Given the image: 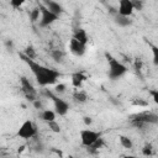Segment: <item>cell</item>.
<instances>
[{
	"label": "cell",
	"mask_w": 158,
	"mask_h": 158,
	"mask_svg": "<svg viewBox=\"0 0 158 158\" xmlns=\"http://www.w3.org/2000/svg\"><path fill=\"white\" fill-rule=\"evenodd\" d=\"M22 54H23L25 57L30 58V59H35V58H36V51H35V48H33L32 46H27V47L25 48V51H23Z\"/></svg>",
	"instance_id": "d6986e66"
},
{
	"label": "cell",
	"mask_w": 158,
	"mask_h": 158,
	"mask_svg": "<svg viewBox=\"0 0 158 158\" xmlns=\"http://www.w3.org/2000/svg\"><path fill=\"white\" fill-rule=\"evenodd\" d=\"M7 158H10V157H7Z\"/></svg>",
	"instance_id": "836d02e7"
},
{
	"label": "cell",
	"mask_w": 158,
	"mask_h": 158,
	"mask_svg": "<svg viewBox=\"0 0 158 158\" xmlns=\"http://www.w3.org/2000/svg\"><path fill=\"white\" fill-rule=\"evenodd\" d=\"M67 158H79V157H75V156H68Z\"/></svg>",
	"instance_id": "d6a6232c"
},
{
	"label": "cell",
	"mask_w": 158,
	"mask_h": 158,
	"mask_svg": "<svg viewBox=\"0 0 158 158\" xmlns=\"http://www.w3.org/2000/svg\"><path fill=\"white\" fill-rule=\"evenodd\" d=\"M79 136H80V142L84 147H93L96 141L100 138V133L94 131V130H90V128H85V130H81L79 132Z\"/></svg>",
	"instance_id": "277c9868"
},
{
	"label": "cell",
	"mask_w": 158,
	"mask_h": 158,
	"mask_svg": "<svg viewBox=\"0 0 158 158\" xmlns=\"http://www.w3.org/2000/svg\"><path fill=\"white\" fill-rule=\"evenodd\" d=\"M118 142H120V144H121L123 148H126V149H131V148L133 147V142H132V139H131L128 136L120 135V136H118Z\"/></svg>",
	"instance_id": "2e32d148"
},
{
	"label": "cell",
	"mask_w": 158,
	"mask_h": 158,
	"mask_svg": "<svg viewBox=\"0 0 158 158\" xmlns=\"http://www.w3.org/2000/svg\"><path fill=\"white\" fill-rule=\"evenodd\" d=\"M22 4H23V1H22V0H11V1H10V5H11L12 7H15V9L20 7Z\"/></svg>",
	"instance_id": "4316f807"
},
{
	"label": "cell",
	"mask_w": 158,
	"mask_h": 158,
	"mask_svg": "<svg viewBox=\"0 0 158 158\" xmlns=\"http://www.w3.org/2000/svg\"><path fill=\"white\" fill-rule=\"evenodd\" d=\"M121 158H138L137 156H132V154H127V156H122Z\"/></svg>",
	"instance_id": "4dcf8cb0"
},
{
	"label": "cell",
	"mask_w": 158,
	"mask_h": 158,
	"mask_svg": "<svg viewBox=\"0 0 158 158\" xmlns=\"http://www.w3.org/2000/svg\"><path fill=\"white\" fill-rule=\"evenodd\" d=\"M38 7L41 9V19H40V26H41V27H48V26H51L56 20H58L59 16H57L56 14H53L52 11H49V10L43 5V2L40 4Z\"/></svg>",
	"instance_id": "5b68a950"
},
{
	"label": "cell",
	"mask_w": 158,
	"mask_h": 158,
	"mask_svg": "<svg viewBox=\"0 0 158 158\" xmlns=\"http://www.w3.org/2000/svg\"><path fill=\"white\" fill-rule=\"evenodd\" d=\"M20 84H21V89H22L25 96H26L28 100H31V101L37 100V99H36V89H35V86L31 84V81H30L28 78H26V77H23V75L20 77Z\"/></svg>",
	"instance_id": "8992f818"
},
{
	"label": "cell",
	"mask_w": 158,
	"mask_h": 158,
	"mask_svg": "<svg viewBox=\"0 0 158 158\" xmlns=\"http://www.w3.org/2000/svg\"><path fill=\"white\" fill-rule=\"evenodd\" d=\"M133 11H135V9H133L132 0H120L118 7H117V14L118 15L130 17L133 14Z\"/></svg>",
	"instance_id": "9c48e42d"
},
{
	"label": "cell",
	"mask_w": 158,
	"mask_h": 158,
	"mask_svg": "<svg viewBox=\"0 0 158 158\" xmlns=\"http://www.w3.org/2000/svg\"><path fill=\"white\" fill-rule=\"evenodd\" d=\"M149 94H151V96H152L153 102L158 105V90H151Z\"/></svg>",
	"instance_id": "484cf974"
},
{
	"label": "cell",
	"mask_w": 158,
	"mask_h": 158,
	"mask_svg": "<svg viewBox=\"0 0 158 158\" xmlns=\"http://www.w3.org/2000/svg\"><path fill=\"white\" fill-rule=\"evenodd\" d=\"M135 121L137 123H152V125H158V115L154 112H142L136 116Z\"/></svg>",
	"instance_id": "30bf717a"
},
{
	"label": "cell",
	"mask_w": 158,
	"mask_h": 158,
	"mask_svg": "<svg viewBox=\"0 0 158 158\" xmlns=\"http://www.w3.org/2000/svg\"><path fill=\"white\" fill-rule=\"evenodd\" d=\"M114 22L120 26V27H127L132 23V20H130V17H126V16H121L118 14H115L114 15Z\"/></svg>",
	"instance_id": "5bb4252c"
},
{
	"label": "cell",
	"mask_w": 158,
	"mask_h": 158,
	"mask_svg": "<svg viewBox=\"0 0 158 158\" xmlns=\"http://www.w3.org/2000/svg\"><path fill=\"white\" fill-rule=\"evenodd\" d=\"M132 4H133L135 10H142V7H143V2L139 0H132Z\"/></svg>",
	"instance_id": "d4e9b609"
},
{
	"label": "cell",
	"mask_w": 158,
	"mask_h": 158,
	"mask_svg": "<svg viewBox=\"0 0 158 158\" xmlns=\"http://www.w3.org/2000/svg\"><path fill=\"white\" fill-rule=\"evenodd\" d=\"M65 90H67V85H65V84H63V83L56 84L54 91H56L57 94H63V93H65Z\"/></svg>",
	"instance_id": "cb8c5ba5"
},
{
	"label": "cell",
	"mask_w": 158,
	"mask_h": 158,
	"mask_svg": "<svg viewBox=\"0 0 158 158\" xmlns=\"http://www.w3.org/2000/svg\"><path fill=\"white\" fill-rule=\"evenodd\" d=\"M86 78H88V77H86L84 73H81V72L74 73V74L72 75V85H73L77 90H79V89L81 88L83 83L86 80Z\"/></svg>",
	"instance_id": "8fae6325"
},
{
	"label": "cell",
	"mask_w": 158,
	"mask_h": 158,
	"mask_svg": "<svg viewBox=\"0 0 158 158\" xmlns=\"http://www.w3.org/2000/svg\"><path fill=\"white\" fill-rule=\"evenodd\" d=\"M25 147H26V146H21V147H19V149H17V153H21V152H23Z\"/></svg>",
	"instance_id": "1f68e13d"
},
{
	"label": "cell",
	"mask_w": 158,
	"mask_h": 158,
	"mask_svg": "<svg viewBox=\"0 0 158 158\" xmlns=\"http://www.w3.org/2000/svg\"><path fill=\"white\" fill-rule=\"evenodd\" d=\"M73 38L78 40L79 42H81V43H84V44H86V43H88V41H89L88 33H86V31H85V30H83V28H78V30L74 32Z\"/></svg>",
	"instance_id": "9a60e30c"
},
{
	"label": "cell",
	"mask_w": 158,
	"mask_h": 158,
	"mask_svg": "<svg viewBox=\"0 0 158 158\" xmlns=\"http://www.w3.org/2000/svg\"><path fill=\"white\" fill-rule=\"evenodd\" d=\"M69 51H70L72 54H74V56H77V57H81V56H84L85 52H86V44L79 42V41L75 40V38H72V40L69 41Z\"/></svg>",
	"instance_id": "ba28073f"
},
{
	"label": "cell",
	"mask_w": 158,
	"mask_h": 158,
	"mask_svg": "<svg viewBox=\"0 0 158 158\" xmlns=\"http://www.w3.org/2000/svg\"><path fill=\"white\" fill-rule=\"evenodd\" d=\"M73 98H74L75 101H78V102H85V101L88 100V94H86V91H84V90H77V91L74 93Z\"/></svg>",
	"instance_id": "e0dca14e"
},
{
	"label": "cell",
	"mask_w": 158,
	"mask_h": 158,
	"mask_svg": "<svg viewBox=\"0 0 158 158\" xmlns=\"http://www.w3.org/2000/svg\"><path fill=\"white\" fill-rule=\"evenodd\" d=\"M43 5H44L49 11H52L53 14H56L57 16H59V15L63 12V6H62L59 2H56V1L49 0V1H44Z\"/></svg>",
	"instance_id": "7c38bea8"
},
{
	"label": "cell",
	"mask_w": 158,
	"mask_h": 158,
	"mask_svg": "<svg viewBox=\"0 0 158 158\" xmlns=\"http://www.w3.org/2000/svg\"><path fill=\"white\" fill-rule=\"evenodd\" d=\"M33 105H35V107H36V109H38V110H41V109H42V104H41V101H40V100H35V101H33Z\"/></svg>",
	"instance_id": "f1b7e54d"
},
{
	"label": "cell",
	"mask_w": 158,
	"mask_h": 158,
	"mask_svg": "<svg viewBox=\"0 0 158 158\" xmlns=\"http://www.w3.org/2000/svg\"><path fill=\"white\" fill-rule=\"evenodd\" d=\"M106 58H107V65H109V69H107L109 79L117 80L127 73V67L122 62H120L118 59H116L110 54H106Z\"/></svg>",
	"instance_id": "7a4b0ae2"
},
{
	"label": "cell",
	"mask_w": 158,
	"mask_h": 158,
	"mask_svg": "<svg viewBox=\"0 0 158 158\" xmlns=\"http://www.w3.org/2000/svg\"><path fill=\"white\" fill-rule=\"evenodd\" d=\"M83 122L85 123V126H90L93 123V118L90 116H84L83 117Z\"/></svg>",
	"instance_id": "83f0119b"
},
{
	"label": "cell",
	"mask_w": 158,
	"mask_h": 158,
	"mask_svg": "<svg viewBox=\"0 0 158 158\" xmlns=\"http://www.w3.org/2000/svg\"><path fill=\"white\" fill-rule=\"evenodd\" d=\"M51 56H52V58H53L56 62H60L62 58H63V56H64V53L60 52L59 49H54V51L51 52Z\"/></svg>",
	"instance_id": "603a6c76"
},
{
	"label": "cell",
	"mask_w": 158,
	"mask_h": 158,
	"mask_svg": "<svg viewBox=\"0 0 158 158\" xmlns=\"http://www.w3.org/2000/svg\"><path fill=\"white\" fill-rule=\"evenodd\" d=\"M37 133V128H36V125L31 121V120H26L23 121L19 130H17V136L22 139H30L32 137H35Z\"/></svg>",
	"instance_id": "3957f363"
},
{
	"label": "cell",
	"mask_w": 158,
	"mask_h": 158,
	"mask_svg": "<svg viewBox=\"0 0 158 158\" xmlns=\"http://www.w3.org/2000/svg\"><path fill=\"white\" fill-rule=\"evenodd\" d=\"M40 19H41V9L40 7H33L31 11H30V20L31 22H40Z\"/></svg>",
	"instance_id": "ac0fdd59"
},
{
	"label": "cell",
	"mask_w": 158,
	"mask_h": 158,
	"mask_svg": "<svg viewBox=\"0 0 158 158\" xmlns=\"http://www.w3.org/2000/svg\"><path fill=\"white\" fill-rule=\"evenodd\" d=\"M56 116H57L56 111L54 110H49V109H44V110H42L40 112L41 120L44 121V122H47V123H49L52 121H56Z\"/></svg>",
	"instance_id": "4fadbf2b"
},
{
	"label": "cell",
	"mask_w": 158,
	"mask_h": 158,
	"mask_svg": "<svg viewBox=\"0 0 158 158\" xmlns=\"http://www.w3.org/2000/svg\"><path fill=\"white\" fill-rule=\"evenodd\" d=\"M48 125V128L52 131V132H54V133H59L60 132V125L57 122V121H52V122H49V123H47Z\"/></svg>",
	"instance_id": "7402d4cb"
},
{
	"label": "cell",
	"mask_w": 158,
	"mask_h": 158,
	"mask_svg": "<svg viewBox=\"0 0 158 158\" xmlns=\"http://www.w3.org/2000/svg\"><path fill=\"white\" fill-rule=\"evenodd\" d=\"M142 154H143L144 157H149V156L153 154V147H152L151 143H147V144L143 146V148H142Z\"/></svg>",
	"instance_id": "44dd1931"
},
{
	"label": "cell",
	"mask_w": 158,
	"mask_h": 158,
	"mask_svg": "<svg viewBox=\"0 0 158 158\" xmlns=\"http://www.w3.org/2000/svg\"><path fill=\"white\" fill-rule=\"evenodd\" d=\"M132 104H133V105H142V106H146V105H147V102H146V101H142V100H137V101H133Z\"/></svg>",
	"instance_id": "f546056e"
},
{
	"label": "cell",
	"mask_w": 158,
	"mask_h": 158,
	"mask_svg": "<svg viewBox=\"0 0 158 158\" xmlns=\"http://www.w3.org/2000/svg\"><path fill=\"white\" fill-rule=\"evenodd\" d=\"M151 52H152V62L154 65H158V46L151 44Z\"/></svg>",
	"instance_id": "ffe728a7"
},
{
	"label": "cell",
	"mask_w": 158,
	"mask_h": 158,
	"mask_svg": "<svg viewBox=\"0 0 158 158\" xmlns=\"http://www.w3.org/2000/svg\"><path fill=\"white\" fill-rule=\"evenodd\" d=\"M20 56L26 62V64L30 67V69H31L32 74L35 75V79H36L38 85L48 86V85H53V84L57 83L58 78L60 77V73L57 69L46 67L43 64H40L35 59H30V58L25 57L23 54H20Z\"/></svg>",
	"instance_id": "6da1fadb"
},
{
	"label": "cell",
	"mask_w": 158,
	"mask_h": 158,
	"mask_svg": "<svg viewBox=\"0 0 158 158\" xmlns=\"http://www.w3.org/2000/svg\"><path fill=\"white\" fill-rule=\"evenodd\" d=\"M49 96H51L52 100H53V105H54V111H56V114L59 115V116H65V115L68 114V111H69V104H68L65 100H63V99H60V98H58V96H53L52 94H49Z\"/></svg>",
	"instance_id": "52a82bcc"
}]
</instances>
